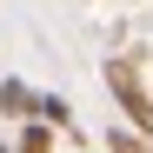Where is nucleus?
<instances>
[{"mask_svg": "<svg viewBox=\"0 0 153 153\" xmlns=\"http://www.w3.org/2000/svg\"><path fill=\"white\" fill-rule=\"evenodd\" d=\"M33 113H40V126H67V120H73L60 93H33Z\"/></svg>", "mask_w": 153, "mask_h": 153, "instance_id": "obj_3", "label": "nucleus"}, {"mask_svg": "<svg viewBox=\"0 0 153 153\" xmlns=\"http://www.w3.org/2000/svg\"><path fill=\"white\" fill-rule=\"evenodd\" d=\"M20 153H53V126H27L20 133Z\"/></svg>", "mask_w": 153, "mask_h": 153, "instance_id": "obj_5", "label": "nucleus"}, {"mask_svg": "<svg viewBox=\"0 0 153 153\" xmlns=\"http://www.w3.org/2000/svg\"><path fill=\"white\" fill-rule=\"evenodd\" d=\"M0 113H13V120L33 113V87L27 80H0Z\"/></svg>", "mask_w": 153, "mask_h": 153, "instance_id": "obj_2", "label": "nucleus"}, {"mask_svg": "<svg viewBox=\"0 0 153 153\" xmlns=\"http://www.w3.org/2000/svg\"><path fill=\"white\" fill-rule=\"evenodd\" d=\"M107 146H113V153H153V146L133 133V126H113V133H107Z\"/></svg>", "mask_w": 153, "mask_h": 153, "instance_id": "obj_4", "label": "nucleus"}, {"mask_svg": "<svg viewBox=\"0 0 153 153\" xmlns=\"http://www.w3.org/2000/svg\"><path fill=\"white\" fill-rule=\"evenodd\" d=\"M0 153H7V146H0Z\"/></svg>", "mask_w": 153, "mask_h": 153, "instance_id": "obj_6", "label": "nucleus"}, {"mask_svg": "<svg viewBox=\"0 0 153 153\" xmlns=\"http://www.w3.org/2000/svg\"><path fill=\"white\" fill-rule=\"evenodd\" d=\"M107 87H113V100H120L126 126H133V133L146 140V133H153V100H146V87H140L133 60H107Z\"/></svg>", "mask_w": 153, "mask_h": 153, "instance_id": "obj_1", "label": "nucleus"}]
</instances>
